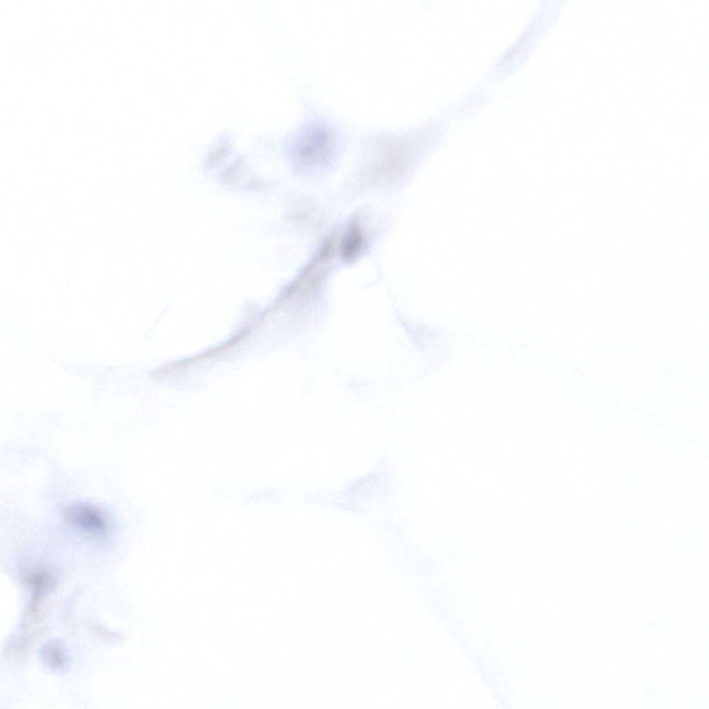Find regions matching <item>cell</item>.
<instances>
[{"mask_svg":"<svg viewBox=\"0 0 709 709\" xmlns=\"http://www.w3.org/2000/svg\"><path fill=\"white\" fill-rule=\"evenodd\" d=\"M364 237L361 226L357 220L352 221L341 244V253L346 261L354 260L361 251Z\"/></svg>","mask_w":709,"mask_h":709,"instance_id":"277c9868","label":"cell"},{"mask_svg":"<svg viewBox=\"0 0 709 709\" xmlns=\"http://www.w3.org/2000/svg\"><path fill=\"white\" fill-rule=\"evenodd\" d=\"M66 521L76 529L98 538H106L109 523L105 513L98 507L87 503L67 506L63 512Z\"/></svg>","mask_w":709,"mask_h":709,"instance_id":"7a4b0ae2","label":"cell"},{"mask_svg":"<svg viewBox=\"0 0 709 709\" xmlns=\"http://www.w3.org/2000/svg\"><path fill=\"white\" fill-rule=\"evenodd\" d=\"M43 663L49 670L61 672L66 669L69 663V653L65 645L59 640H51L44 644L41 649Z\"/></svg>","mask_w":709,"mask_h":709,"instance_id":"3957f363","label":"cell"},{"mask_svg":"<svg viewBox=\"0 0 709 709\" xmlns=\"http://www.w3.org/2000/svg\"><path fill=\"white\" fill-rule=\"evenodd\" d=\"M301 94L303 114L289 137L290 152L307 167L328 163L344 147L350 129L342 118L308 93Z\"/></svg>","mask_w":709,"mask_h":709,"instance_id":"6da1fadb","label":"cell"}]
</instances>
